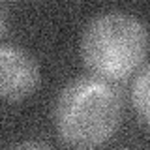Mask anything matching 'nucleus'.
<instances>
[{
  "label": "nucleus",
  "mask_w": 150,
  "mask_h": 150,
  "mask_svg": "<svg viewBox=\"0 0 150 150\" xmlns=\"http://www.w3.org/2000/svg\"><path fill=\"white\" fill-rule=\"evenodd\" d=\"M53 118L66 144L77 150H90L103 144L118 129L122 101L107 81L79 77L60 90Z\"/></svg>",
  "instance_id": "obj_1"
},
{
  "label": "nucleus",
  "mask_w": 150,
  "mask_h": 150,
  "mask_svg": "<svg viewBox=\"0 0 150 150\" xmlns=\"http://www.w3.org/2000/svg\"><path fill=\"white\" fill-rule=\"evenodd\" d=\"M146 51V25L126 11L100 13L83 30V62L103 81H120L131 75L143 64Z\"/></svg>",
  "instance_id": "obj_2"
},
{
  "label": "nucleus",
  "mask_w": 150,
  "mask_h": 150,
  "mask_svg": "<svg viewBox=\"0 0 150 150\" xmlns=\"http://www.w3.org/2000/svg\"><path fill=\"white\" fill-rule=\"evenodd\" d=\"M40 84V66L26 49L0 45V98L19 101L28 98Z\"/></svg>",
  "instance_id": "obj_3"
},
{
  "label": "nucleus",
  "mask_w": 150,
  "mask_h": 150,
  "mask_svg": "<svg viewBox=\"0 0 150 150\" xmlns=\"http://www.w3.org/2000/svg\"><path fill=\"white\" fill-rule=\"evenodd\" d=\"M148 75H150V68L146 64L141 68V71L137 73L133 81V90H131V100L133 105L137 109L141 120L144 126H148V118H150V105H148Z\"/></svg>",
  "instance_id": "obj_4"
},
{
  "label": "nucleus",
  "mask_w": 150,
  "mask_h": 150,
  "mask_svg": "<svg viewBox=\"0 0 150 150\" xmlns=\"http://www.w3.org/2000/svg\"><path fill=\"white\" fill-rule=\"evenodd\" d=\"M8 150H54V148L45 143H40V141H25V143H19Z\"/></svg>",
  "instance_id": "obj_5"
},
{
  "label": "nucleus",
  "mask_w": 150,
  "mask_h": 150,
  "mask_svg": "<svg viewBox=\"0 0 150 150\" xmlns=\"http://www.w3.org/2000/svg\"><path fill=\"white\" fill-rule=\"evenodd\" d=\"M4 28H6V11L0 6V36L4 34Z\"/></svg>",
  "instance_id": "obj_6"
}]
</instances>
